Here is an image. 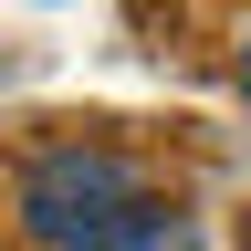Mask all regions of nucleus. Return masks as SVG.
I'll return each instance as SVG.
<instances>
[{
    "label": "nucleus",
    "instance_id": "obj_2",
    "mask_svg": "<svg viewBox=\"0 0 251 251\" xmlns=\"http://www.w3.org/2000/svg\"><path fill=\"white\" fill-rule=\"evenodd\" d=\"M241 94H251V42H241Z\"/></svg>",
    "mask_w": 251,
    "mask_h": 251
},
{
    "label": "nucleus",
    "instance_id": "obj_1",
    "mask_svg": "<svg viewBox=\"0 0 251 251\" xmlns=\"http://www.w3.org/2000/svg\"><path fill=\"white\" fill-rule=\"evenodd\" d=\"M147 220V178L115 147H42L21 168V230L52 251H126Z\"/></svg>",
    "mask_w": 251,
    "mask_h": 251
}]
</instances>
